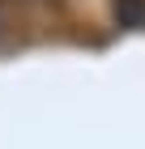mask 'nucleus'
<instances>
[{
  "label": "nucleus",
  "mask_w": 145,
  "mask_h": 149,
  "mask_svg": "<svg viewBox=\"0 0 145 149\" xmlns=\"http://www.w3.org/2000/svg\"><path fill=\"white\" fill-rule=\"evenodd\" d=\"M120 26H145V0H111Z\"/></svg>",
  "instance_id": "f257e3e1"
}]
</instances>
